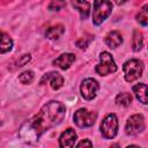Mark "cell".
Here are the masks:
<instances>
[{
	"label": "cell",
	"instance_id": "6da1fadb",
	"mask_svg": "<svg viewBox=\"0 0 148 148\" xmlns=\"http://www.w3.org/2000/svg\"><path fill=\"white\" fill-rule=\"evenodd\" d=\"M65 105L58 101H50L44 104L40 111L31 119L22 124L18 131L20 138L25 142L37 141L42 134L59 125L65 118Z\"/></svg>",
	"mask_w": 148,
	"mask_h": 148
},
{
	"label": "cell",
	"instance_id": "7a4b0ae2",
	"mask_svg": "<svg viewBox=\"0 0 148 148\" xmlns=\"http://www.w3.org/2000/svg\"><path fill=\"white\" fill-rule=\"evenodd\" d=\"M112 3L110 0H95L92 7V22L95 25L102 24L111 14Z\"/></svg>",
	"mask_w": 148,
	"mask_h": 148
},
{
	"label": "cell",
	"instance_id": "3957f363",
	"mask_svg": "<svg viewBox=\"0 0 148 148\" xmlns=\"http://www.w3.org/2000/svg\"><path fill=\"white\" fill-rule=\"evenodd\" d=\"M123 71L125 73V80L127 82H133L142 75L143 64L139 59H130L124 62Z\"/></svg>",
	"mask_w": 148,
	"mask_h": 148
},
{
	"label": "cell",
	"instance_id": "277c9868",
	"mask_svg": "<svg viewBox=\"0 0 148 148\" xmlns=\"http://www.w3.org/2000/svg\"><path fill=\"white\" fill-rule=\"evenodd\" d=\"M95 71L101 76H105V75L114 73L117 71V65H116L112 56L109 52H106V51L101 52V54H99V64L95 67Z\"/></svg>",
	"mask_w": 148,
	"mask_h": 148
},
{
	"label": "cell",
	"instance_id": "5b68a950",
	"mask_svg": "<svg viewBox=\"0 0 148 148\" xmlns=\"http://www.w3.org/2000/svg\"><path fill=\"white\" fill-rule=\"evenodd\" d=\"M101 133L105 139H113L118 133V118L114 113H109L101 123Z\"/></svg>",
	"mask_w": 148,
	"mask_h": 148
},
{
	"label": "cell",
	"instance_id": "8992f818",
	"mask_svg": "<svg viewBox=\"0 0 148 148\" xmlns=\"http://www.w3.org/2000/svg\"><path fill=\"white\" fill-rule=\"evenodd\" d=\"M96 117H97L96 112L89 111L88 109L82 108V109H79L77 111H75L73 119H74V123L76 124L77 127L84 128V127L92 126L95 120H96Z\"/></svg>",
	"mask_w": 148,
	"mask_h": 148
},
{
	"label": "cell",
	"instance_id": "52a82bcc",
	"mask_svg": "<svg viewBox=\"0 0 148 148\" xmlns=\"http://www.w3.org/2000/svg\"><path fill=\"white\" fill-rule=\"evenodd\" d=\"M146 127L145 118L142 114H133L131 116L125 125V132L128 135H136L141 132H143Z\"/></svg>",
	"mask_w": 148,
	"mask_h": 148
},
{
	"label": "cell",
	"instance_id": "ba28073f",
	"mask_svg": "<svg viewBox=\"0 0 148 148\" xmlns=\"http://www.w3.org/2000/svg\"><path fill=\"white\" fill-rule=\"evenodd\" d=\"M99 89V84L98 82L92 79V77H87L82 81L81 86H80V91H81V95L82 97L86 99V101H91L96 97L97 95V91Z\"/></svg>",
	"mask_w": 148,
	"mask_h": 148
},
{
	"label": "cell",
	"instance_id": "9c48e42d",
	"mask_svg": "<svg viewBox=\"0 0 148 148\" xmlns=\"http://www.w3.org/2000/svg\"><path fill=\"white\" fill-rule=\"evenodd\" d=\"M77 136L76 133L73 128H67L65 130V132H62L59 136V146L61 148H67V147H73L75 145Z\"/></svg>",
	"mask_w": 148,
	"mask_h": 148
},
{
	"label": "cell",
	"instance_id": "30bf717a",
	"mask_svg": "<svg viewBox=\"0 0 148 148\" xmlns=\"http://www.w3.org/2000/svg\"><path fill=\"white\" fill-rule=\"evenodd\" d=\"M74 61H75V56L73 53H62L53 60V65L61 69H67L72 66Z\"/></svg>",
	"mask_w": 148,
	"mask_h": 148
},
{
	"label": "cell",
	"instance_id": "8fae6325",
	"mask_svg": "<svg viewBox=\"0 0 148 148\" xmlns=\"http://www.w3.org/2000/svg\"><path fill=\"white\" fill-rule=\"evenodd\" d=\"M104 42L110 49H116L123 44V36L119 31L113 30V31H110L109 34H106Z\"/></svg>",
	"mask_w": 148,
	"mask_h": 148
},
{
	"label": "cell",
	"instance_id": "7c38bea8",
	"mask_svg": "<svg viewBox=\"0 0 148 148\" xmlns=\"http://www.w3.org/2000/svg\"><path fill=\"white\" fill-rule=\"evenodd\" d=\"M71 3L80 13L81 18H88L90 14V3L87 0H71Z\"/></svg>",
	"mask_w": 148,
	"mask_h": 148
},
{
	"label": "cell",
	"instance_id": "4fadbf2b",
	"mask_svg": "<svg viewBox=\"0 0 148 148\" xmlns=\"http://www.w3.org/2000/svg\"><path fill=\"white\" fill-rule=\"evenodd\" d=\"M43 80L49 81L51 88L54 89V90L60 89L62 87V84H64V77L59 73H57V72H50V73L45 74L44 77H43Z\"/></svg>",
	"mask_w": 148,
	"mask_h": 148
},
{
	"label": "cell",
	"instance_id": "5bb4252c",
	"mask_svg": "<svg viewBox=\"0 0 148 148\" xmlns=\"http://www.w3.org/2000/svg\"><path fill=\"white\" fill-rule=\"evenodd\" d=\"M64 32H65V27L62 24H56L46 29L45 36L51 40H57L64 35Z\"/></svg>",
	"mask_w": 148,
	"mask_h": 148
},
{
	"label": "cell",
	"instance_id": "9a60e30c",
	"mask_svg": "<svg viewBox=\"0 0 148 148\" xmlns=\"http://www.w3.org/2000/svg\"><path fill=\"white\" fill-rule=\"evenodd\" d=\"M13 49V39L0 30V53H7Z\"/></svg>",
	"mask_w": 148,
	"mask_h": 148
},
{
	"label": "cell",
	"instance_id": "2e32d148",
	"mask_svg": "<svg viewBox=\"0 0 148 148\" xmlns=\"http://www.w3.org/2000/svg\"><path fill=\"white\" fill-rule=\"evenodd\" d=\"M133 92L134 96L142 103V104H147V86L145 83H138L133 87Z\"/></svg>",
	"mask_w": 148,
	"mask_h": 148
},
{
	"label": "cell",
	"instance_id": "e0dca14e",
	"mask_svg": "<svg viewBox=\"0 0 148 148\" xmlns=\"http://www.w3.org/2000/svg\"><path fill=\"white\" fill-rule=\"evenodd\" d=\"M143 46V35L139 30H134L133 32V39H132V49L133 51L138 52Z\"/></svg>",
	"mask_w": 148,
	"mask_h": 148
},
{
	"label": "cell",
	"instance_id": "ac0fdd59",
	"mask_svg": "<svg viewBox=\"0 0 148 148\" xmlns=\"http://www.w3.org/2000/svg\"><path fill=\"white\" fill-rule=\"evenodd\" d=\"M132 102V95L130 92H120L116 96V104L119 106H128Z\"/></svg>",
	"mask_w": 148,
	"mask_h": 148
},
{
	"label": "cell",
	"instance_id": "d6986e66",
	"mask_svg": "<svg viewBox=\"0 0 148 148\" xmlns=\"http://www.w3.org/2000/svg\"><path fill=\"white\" fill-rule=\"evenodd\" d=\"M136 21L142 27L147 25V23H148V5H145L142 7V9L139 12V14L136 15Z\"/></svg>",
	"mask_w": 148,
	"mask_h": 148
},
{
	"label": "cell",
	"instance_id": "ffe728a7",
	"mask_svg": "<svg viewBox=\"0 0 148 148\" xmlns=\"http://www.w3.org/2000/svg\"><path fill=\"white\" fill-rule=\"evenodd\" d=\"M35 79V74L32 71H24L18 75V80L23 84H30Z\"/></svg>",
	"mask_w": 148,
	"mask_h": 148
},
{
	"label": "cell",
	"instance_id": "44dd1931",
	"mask_svg": "<svg viewBox=\"0 0 148 148\" xmlns=\"http://www.w3.org/2000/svg\"><path fill=\"white\" fill-rule=\"evenodd\" d=\"M66 6V1L65 0H52L49 5V9L50 10H60Z\"/></svg>",
	"mask_w": 148,
	"mask_h": 148
},
{
	"label": "cell",
	"instance_id": "7402d4cb",
	"mask_svg": "<svg viewBox=\"0 0 148 148\" xmlns=\"http://www.w3.org/2000/svg\"><path fill=\"white\" fill-rule=\"evenodd\" d=\"M88 44H89V39H87L86 37H82L76 42V46L79 49H86L88 46Z\"/></svg>",
	"mask_w": 148,
	"mask_h": 148
},
{
	"label": "cell",
	"instance_id": "603a6c76",
	"mask_svg": "<svg viewBox=\"0 0 148 148\" xmlns=\"http://www.w3.org/2000/svg\"><path fill=\"white\" fill-rule=\"evenodd\" d=\"M30 54H23L20 59H18V61H17V66H24L27 62H29L30 61Z\"/></svg>",
	"mask_w": 148,
	"mask_h": 148
},
{
	"label": "cell",
	"instance_id": "cb8c5ba5",
	"mask_svg": "<svg viewBox=\"0 0 148 148\" xmlns=\"http://www.w3.org/2000/svg\"><path fill=\"white\" fill-rule=\"evenodd\" d=\"M91 146H92V142L89 141L88 139H84V140L80 141V142L76 145V147H79V148H81V147H91Z\"/></svg>",
	"mask_w": 148,
	"mask_h": 148
},
{
	"label": "cell",
	"instance_id": "d4e9b609",
	"mask_svg": "<svg viewBox=\"0 0 148 148\" xmlns=\"http://www.w3.org/2000/svg\"><path fill=\"white\" fill-rule=\"evenodd\" d=\"M113 1H114V2H116L118 6H120V5H124V3H125L127 0H113Z\"/></svg>",
	"mask_w": 148,
	"mask_h": 148
}]
</instances>
